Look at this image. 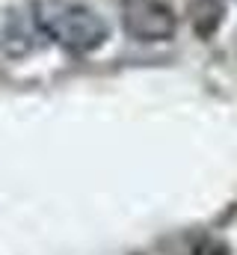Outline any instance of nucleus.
<instances>
[{"mask_svg":"<svg viewBox=\"0 0 237 255\" xmlns=\"http://www.w3.org/2000/svg\"><path fill=\"white\" fill-rule=\"evenodd\" d=\"M36 15H39L45 39L62 45L65 51L86 54V51H95L107 39L104 18L83 3L45 0V3H36Z\"/></svg>","mask_w":237,"mask_h":255,"instance_id":"nucleus-1","label":"nucleus"},{"mask_svg":"<svg viewBox=\"0 0 237 255\" xmlns=\"http://www.w3.org/2000/svg\"><path fill=\"white\" fill-rule=\"evenodd\" d=\"M121 21L124 30L139 42H163L175 33V15L160 0H127Z\"/></svg>","mask_w":237,"mask_h":255,"instance_id":"nucleus-2","label":"nucleus"},{"mask_svg":"<svg viewBox=\"0 0 237 255\" xmlns=\"http://www.w3.org/2000/svg\"><path fill=\"white\" fill-rule=\"evenodd\" d=\"M45 39L36 6H18L0 12V57H24L36 51V45Z\"/></svg>","mask_w":237,"mask_h":255,"instance_id":"nucleus-3","label":"nucleus"},{"mask_svg":"<svg viewBox=\"0 0 237 255\" xmlns=\"http://www.w3.org/2000/svg\"><path fill=\"white\" fill-rule=\"evenodd\" d=\"M223 15H226L223 0H190V21L202 39L217 33V27L223 24Z\"/></svg>","mask_w":237,"mask_h":255,"instance_id":"nucleus-4","label":"nucleus"}]
</instances>
